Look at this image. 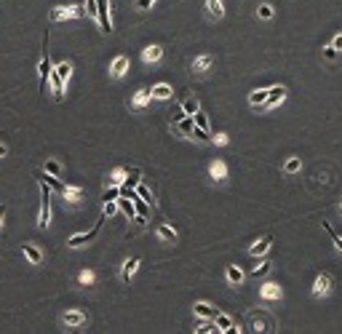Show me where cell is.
I'll use <instances>...</instances> for the list:
<instances>
[{
	"instance_id": "obj_15",
	"label": "cell",
	"mask_w": 342,
	"mask_h": 334,
	"mask_svg": "<svg viewBox=\"0 0 342 334\" xmlns=\"http://www.w3.org/2000/svg\"><path fill=\"white\" fill-rule=\"evenodd\" d=\"M150 96L155 102H166V99H171L174 96V88L169 86V83H155V86L150 88Z\"/></svg>"
},
{
	"instance_id": "obj_45",
	"label": "cell",
	"mask_w": 342,
	"mask_h": 334,
	"mask_svg": "<svg viewBox=\"0 0 342 334\" xmlns=\"http://www.w3.org/2000/svg\"><path fill=\"white\" fill-rule=\"evenodd\" d=\"M152 3H155V0H136L134 5H136V8H139V11H145V8H150Z\"/></svg>"
},
{
	"instance_id": "obj_6",
	"label": "cell",
	"mask_w": 342,
	"mask_h": 334,
	"mask_svg": "<svg viewBox=\"0 0 342 334\" xmlns=\"http://www.w3.org/2000/svg\"><path fill=\"white\" fill-rule=\"evenodd\" d=\"M283 297V289L276 284V281H267V284L259 286V299L262 302H276V299Z\"/></svg>"
},
{
	"instance_id": "obj_21",
	"label": "cell",
	"mask_w": 342,
	"mask_h": 334,
	"mask_svg": "<svg viewBox=\"0 0 342 334\" xmlns=\"http://www.w3.org/2000/svg\"><path fill=\"white\" fill-rule=\"evenodd\" d=\"M206 16L214 21H219L222 16H225V5H222V0H206Z\"/></svg>"
},
{
	"instance_id": "obj_3",
	"label": "cell",
	"mask_w": 342,
	"mask_h": 334,
	"mask_svg": "<svg viewBox=\"0 0 342 334\" xmlns=\"http://www.w3.org/2000/svg\"><path fill=\"white\" fill-rule=\"evenodd\" d=\"M96 21H99V30L105 35L112 32V19H110V0H96Z\"/></svg>"
},
{
	"instance_id": "obj_44",
	"label": "cell",
	"mask_w": 342,
	"mask_h": 334,
	"mask_svg": "<svg viewBox=\"0 0 342 334\" xmlns=\"http://www.w3.org/2000/svg\"><path fill=\"white\" fill-rule=\"evenodd\" d=\"M323 56H326L329 62H334V59H337V56H340V51L334 48V46H329V48H323Z\"/></svg>"
},
{
	"instance_id": "obj_23",
	"label": "cell",
	"mask_w": 342,
	"mask_h": 334,
	"mask_svg": "<svg viewBox=\"0 0 342 334\" xmlns=\"http://www.w3.org/2000/svg\"><path fill=\"white\" fill-rule=\"evenodd\" d=\"M270 243H273V238H270V235H265V238L254 241L252 246H249V254H252V257H259V254H265L267 249H270Z\"/></svg>"
},
{
	"instance_id": "obj_46",
	"label": "cell",
	"mask_w": 342,
	"mask_h": 334,
	"mask_svg": "<svg viewBox=\"0 0 342 334\" xmlns=\"http://www.w3.org/2000/svg\"><path fill=\"white\" fill-rule=\"evenodd\" d=\"M332 46H334V48H337V51H340V54H342V32H340V35H334V41H332Z\"/></svg>"
},
{
	"instance_id": "obj_47",
	"label": "cell",
	"mask_w": 342,
	"mask_h": 334,
	"mask_svg": "<svg viewBox=\"0 0 342 334\" xmlns=\"http://www.w3.org/2000/svg\"><path fill=\"white\" fill-rule=\"evenodd\" d=\"M5 152H8V150H5V145H0V158H5Z\"/></svg>"
},
{
	"instance_id": "obj_36",
	"label": "cell",
	"mask_w": 342,
	"mask_h": 334,
	"mask_svg": "<svg viewBox=\"0 0 342 334\" xmlns=\"http://www.w3.org/2000/svg\"><path fill=\"white\" fill-rule=\"evenodd\" d=\"M256 14H259V19H273V16H276V11H273L270 3H262L259 8H256Z\"/></svg>"
},
{
	"instance_id": "obj_40",
	"label": "cell",
	"mask_w": 342,
	"mask_h": 334,
	"mask_svg": "<svg viewBox=\"0 0 342 334\" xmlns=\"http://www.w3.org/2000/svg\"><path fill=\"white\" fill-rule=\"evenodd\" d=\"M270 268H273L270 262H259V265L252 268V275H265V273H270Z\"/></svg>"
},
{
	"instance_id": "obj_4",
	"label": "cell",
	"mask_w": 342,
	"mask_h": 334,
	"mask_svg": "<svg viewBox=\"0 0 342 334\" xmlns=\"http://www.w3.org/2000/svg\"><path fill=\"white\" fill-rule=\"evenodd\" d=\"M102 222H105V217H102L99 222H96L94 228L88 230V233H78V235H70V238H67V246H70V249H81V246H86V243H91V241L96 238V233H99Z\"/></svg>"
},
{
	"instance_id": "obj_48",
	"label": "cell",
	"mask_w": 342,
	"mask_h": 334,
	"mask_svg": "<svg viewBox=\"0 0 342 334\" xmlns=\"http://www.w3.org/2000/svg\"><path fill=\"white\" fill-rule=\"evenodd\" d=\"M3 214H5V206H0V217H3Z\"/></svg>"
},
{
	"instance_id": "obj_1",
	"label": "cell",
	"mask_w": 342,
	"mask_h": 334,
	"mask_svg": "<svg viewBox=\"0 0 342 334\" xmlns=\"http://www.w3.org/2000/svg\"><path fill=\"white\" fill-rule=\"evenodd\" d=\"M51 59H48V32L43 35V56L38 62V78H41V94H45V83H48V75H51Z\"/></svg>"
},
{
	"instance_id": "obj_29",
	"label": "cell",
	"mask_w": 342,
	"mask_h": 334,
	"mask_svg": "<svg viewBox=\"0 0 342 334\" xmlns=\"http://www.w3.org/2000/svg\"><path fill=\"white\" fill-rule=\"evenodd\" d=\"M51 70L62 78V83H67V81H70V75H72V64H70V62H59V64L51 67Z\"/></svg>"
},
{
	"instance_id": "obj_37",
	"label": "cell",
	"mask_w": 342,
	"mask_h": 334,
	"mask_svg": "<svg viewBox=\"0 0 342 334\" xmlns=\"http://www.w3.org/2000/svg\"><path fill=\"white\" fill-rule=\"evenodd\" d=\"M59 171H62V163L54 161V158H48V161H45V174H54V177H59Z\"/></svg>"
},
{
	"instance_id": "obj_28",
	"label": "cell",
	"mask_w": 342,
	"mask_h": 334,
	"mask_svg": "<svg viewBox=\"0 0 342 334\" xmlns=\"http://www.w3.org/2000/svg\"><path fill=\"white\" fill-rule=\"evenodd\" d=\"M267 102V88H254L252 94H249V104L252 107H262Z\"/></svg>"
},
{
	"instance_id": "obj_30",
	"label": "cell",
	"mask_w": 342,
	"mask_h": 334,
	"mask_svg": "<svg viewBox=\"0 0 342 334\" xmlns=\"http://www.w3.org/2000/svg\"><path fill=\"white\" fill-rule=\"evenodd\" d=\"M136 195H139L142 198V201H145L147 203V206H155V195H152V192H150V188H145V185H136Z\"/></svg>"
},
{
	"instance_id": "obj_35",
	"label": "cell",
	"mask_w": 342,
	"mask_h": 334,
	"mask_svg": "<svg viewBox=\"0 0 342 334\" xmlns=\"http://www.w3.org/2000/svg\"><path fill=\"white\" fill-rule=\"evenodd\" d=\"M126 168H115V171H112L110 174V185H123V182H126Z\"/></svg>"
},
{
	"instance_id": "obj_24",
	"label": "cell",
	"mask_w": 342,
	"mask_h": 334,
	"mask_svg": "<svg viewBox=\"0 0 342 334\" xmlns=\"http://www.w3.org/2000/svg\"><path fill=\"white\" fill-rule=\"evenodd\" d=\"M214 324H216V329H219V332H241V329H235L233 318H230V315H225V313H216Z\"/></svg>"
},
{
	"instance_id": "obj_50",
	"label": "cell",
	"mask_w": 342,
	"mask_h": 334,
	"mask_svg": "<svg viewBox=\"0 0 342 334\" xmlns=\"http://www.w3.org/2000/svg\"><path fill=\"white\" fill-rule=\"evenodd\" d=\"M0 228H3V222H0Z\"/></svg>"
},
{
	"instance_id": "obj_11",
	"label": "cell",
	"mask_w": 342,
	"mask_h": 334,
	"mask_svg": "<svg viewBox=\"0 0 342 334\" xmlns=\"http://www.w3.org/2000/svg\"><path fill=\"white\" fill-rule=\"evenodd\" d=\"M214 64V56L212 54H201V56H195V59H192V72H195V75H203V72H209V67Z\"/></svg>"
},
{
	"instance_id": "obj_42",
	"label": "cell",
	"mask_w": 342,
	"mask_h": 334,
	"mask_svg": "<svg viewBox=\"0 0 342 334\" xmlns=\"http://www.w3.org/2000/svg\"><path fill=\"white\" fill-rule=\"evenodd\" d=\"M86 14L88 19H96V0H86Z\"/></svg>"
},
{
	"instance_id": "obj_18",
	"label": "cell",
	"mask_w": 342,
	"mask_h": 334,
	"mask_svg": "<svg viewBox=\"0 0 342 334\" xmlns=\"http://www.w3.org/2000/svg\"><path fill=\"white\" fill-rule=\"evenodd\" d=\"M225 278H227V284H230V286H241L243 278H246V273H243L241 268H235V265H227V268H225Z\"/></svg>"
},
{
	"instance_id": "obj_49",
	"label": "cell",
	"mask_w": 342,
	"mask_h": 334,
	"mask_svg": "<svg viewBox=\"0 0 342 334\" xmlns=\"http://www.w3.org/2000/svg\"><path fill=\"white\" fill-rule=\"evenodd\" d=\"M340 211H342V201H340Z\"/></svg>"
},
{
	"instance_id": "obj_16",
	"label": "cell",
	"mask_w": 342,
	"mask_h": 334,
	"mask_svg": "<svg viewBox=\"0 0 342 334\" xmlns=\"http://www.w3.org/2000/svg\"><path fill=\"white\" fill-rule=\"evenodd\" d=\"M139 265H142L139 257H128L126 262H123V268H121V281H123V284H128L131 275L136 273V268H139Z\"/></svg>"
},
{
	"instance_id": "obj_39",
	"label": "cell",
	"mask_w": 342,
	"mask_h": 334,
	"mask_svg": "<svg viewBox=\"0 0 342 334\" xmlns=\"http://www.w3.org/2000/svg\"><path fill=\"white\" fill-rule=\"evenodd\" d=\"M195 332H198V334H209V332H219V329H216L214 321H203V324H198Z\"/></svg>"
},
{
	"instance_id": "obj_13",
	"label": "cell",
	"mask_w": 342,
	"mask_h": 334,
	"mask_svg": "<svg viewBox=\"0 0 342 334\" xmlns=\"http://www.w3.org/2000/svg\"><path fill=\"white\" fill-rule=\"evenodd\" d=\"M209 177L214 179V182H225L227 179V163L225 161H212V166H209Z\"/></svg>"
},
{
	"instance_id": "obj_27",
	"label": "cell",
	"mask_w": 342,
	"mask_h": 334,
	"mask_svg": "<svg viewBox=\"0 0 342 334\" xmlns=\"http://www.w3.org/2000/svg\"><path fill=\"white\" fill-rule=\"evenodd\" d=\"M118 209H121V211L126 214L128 219H134V217H136V209H134V201H131V198L118 195Z\"/></svg>"
},
{
	"instance_id": "obj_43",
	"label": "cell",
	"mask_w": 342,
	"mask_h": 334,
	"mask_svg": "<svg viewBox=\"0 0 342 334\" xmlns=\"http://www.w3.org/2000/svg\"><path fill=\"white\" fill-rule=\"evenodd\" d=\"M212 142H214V145H227V142H230V137L219 131V134H212Z\"/></svg>"
},
{
	"instance_id": "obj_41",
	"label": "cell",
	"mask_w": 342,
	"mask_h": 334,
	"mask_svg": "<svg viewBox=\"0 0 342 334\" xmlns=\"http://www.w3.org/2000/svg\"><path fill=\"white\" fill-rule=\"evenodd\" d=\"M78 281H81V284H94V273H91V270H81V275H78Z\"/></svg>"
},
{
	"instance_id": "obj_5",
	"label": "cell",
	"mask_w": 342,
	"mask_h": 334,
	"mask_svg": "<svg viewBox=\"0 0 342 334\" xmlns=\"http://www.w3.org/2000/svg\"><path fill=\"white\" fill-rule=\"evenodd\" d=\"M334 289V278H332V273H321L316 281H313V297L316 299H323L329 292Z\"/></svg>"
},
{
	"instance_id": "obj_14",
	"label": "cell",
	"mask_w": 342,
	"mask_h": 334,
	"mask_svg": "<svg viewBox=\"0 0 342 334\" xmlns=\"http://www.w3.org/2000/svg\"><path fill=\"white\" fill-rule=\"evenodd\" d=\"M195 318H201V321H214L216 318V313H219V310L216 308H212V305L209 302H195Z\"/></svg>"
},
{
	"instance_id": "obj_31",
	"label": "cell",
	"mask_w": 342,
	"mask_h": 334,
	"mask_svg": "<svg viewBox=\"0 0 342 334\" xmlns=\"http://www.w3.org/2000/svg\"><path fill=\"white\" fill-rule=\"evenodd\" d=\"M192 121H195V126L198 128H203V131H209V115L203 110H198L195 115H192Z\"/></svg>"
},
{
	"instance_id": "obj_17",
	"label": "cell",
	"mask_w": 342,
	"mask_h": 334,
	"mask_svg": "<svg viewBox=\"0 0 342 334\" xmlns=\"http://www.w3.org/2000/svg\"><path fill=\"white\" fill-rule=\"evenodd\" d=\"M163 59V48L161 46H145L142 48V62L145 64H155V62Z\"/></svg>"
},
{
	"instance_id": "obj_20",
	"label": "cell",
	"mask_w": 342,
	"mask_h": 334,
	"mask_svg": "<svg viewBox=\"0 0 342 334\" xmlns=\"http://www.w3.org/2000/svg\"><path fill=\"white\" fill-rule=\"evenodd\" d=\"M21 251H24V257L30 259V265H41V262H43V251L35 246V243H30V241H27L24 246H21Z\"/></svg>"
},
{
	"instance_id": "obj_2",
	"label": "cell",
	"mask_w": 342,
	"mask_h": 334,
	"mask_svg": "<svg viewBox=\"0 0 342 334\" xmlns=\"http://www.w3.org/2000/svg\"><path fill=\"white\" fill-rule=\"evenodd\" d=\"M51 225V188L41 182V217H38V228H48Z\"/></svg>"
},
{
	"instance_id": "obj_7",
	"label": "cell",
	"mask_w": 342,
	"mask_h": 334,
	"mask_svg": "<svg viewBox=\"0 0 342 334\" xmlns=\"http://www.w3.org/2000/svg\"><path fill=\"white\" fill-rule=\"evenodd\" d=\"M78 16H81V11H78L75 5H56V8H51V21L78 19Z\"/></svg>"
},
{
	"instance_id": "obj_25",
	"label": "cell",
	"mask_w": 342,
	"mask_h": 334,
	"mask_svg": "<svg viewBox=\"0 0 342 334\" xmlns=\"http://www.w3.org/2000/svg\"><path fill=\"white\" fill-rule=\"evenodd\" d=\"M35 177H38V182H45L51 190H56V192H62V188H64V185L59 182V177H54V174H41V171H38Z\"/></svg>"
},
{
	"instance_id": "obj_8",
	"label": "cell",
	"mask_w": 342,
	"mask_h": 334,
	"mask_svg": "<svg viewBox=\"0 0 342 334\" xmlns=\"http://www.w3.org/2000/svg\"><path fill=\"white\" fill-rule=\"evenodd\" d=\"M283 99H286V88H283V86H273V88H267V102L262 107H265V110H273V107H278Z\"/></svg>"
},
{
	"instance_id": "obj_38",
	"label": "cell",
	"mask_w": 342,
	"mask_h": 334,
	"mask_svg": "<svg viewBox=\"0 0 342 334\" xmlns=\"http://www.w3.org/2000/svg\"><path fill=\"white\" fill-rule=\"evenodd\" d=\"M118 211V201H105V206H102V217H112V214Z\"/></svg>"
},
{
	"instance_id": "obj_19",
	"label": "cell",
	"mask_w": 342,
	"mask_h": 334,
	"mask_svg": "<svg viewBox=\"0 0 342 334\" xmlns=\"http://www.w3.org/2000/svg\"><path fill=\"white\" fill-rule=\"evenodd\" d=\"M150 88H139V91H136L134 96H131V107H134V110H145L147 104H150Z\"/></svg>"
},
{
	"instance_id": "obj_9",
	"label": "cell",
	"mask_w": 342,
	"mask_h": 334,
	"mask_svg": "<svg viewBox=\"0 0 342 334\" xmlns=\"http://www.w3.org/2000/svg\"><path fill=\"white\" fill-rule=\"evenodd\" d=\"M128 72V56H115L112 59V64H110V78H115V81H121L123 75Z\"/></svg>"
},
{
	"instance_id": "obj_10",
	"label": "cell",
	"mask_w": 342,
	"mask_h": 334,
	"mask_svg": "<svg viewBox=\"0 0 342 334\" xmlns=\"http://www.w3.org/2000/svg\"><path fill=\"white\" fill-rule=\"evenodd\" d=\"M62 198H64V203H81L83 201V188H78V185H64L62 188Z\"/></svg>"
},
{
	"instance_id": "obj_33",
	"label": "cell",
	"mask_w": 342,
	"mask_h": 334,
	"mask_svg": "<svg viewBox=\"0 0 342 334\" xmlns=\"http://www.w3.org/2000/svg\"><path fill=\"white\" fill-rule=\"evenodd\" d=\"M323 230H326V233H329V238H332L334 249H337V251H342V238H340V235H337V233H334V230H332V225H329V222H323Z\"/></svg>"
},
{
	"instance_id": "obj_32",
	"label": "cell",
	"mask_w": 342,
	"mask_h": 334,
	"mask_svg": "<svg viewBox=\"0 0 342 334\" xmlns=\"http://www.w3.org/2000/svg\"><path fill=\"white\" fill-rule=\"evenodd\" d=\"M299 168H302V161H299V158H289V161L283 163V171H286V174H297Z\"/></svg>"
},
{
	"instance_id": "obj_22",
	"label": "cell",
	"mask_w": 342,
	"mask_h": 334,
	"mask_svg": "<svg viewBox=\"0 0 342 334\" xmlns=\"http://www.w3.org/2000/svg\"><path fill=\"white\" fill-rule=\"evenodd\" d=\"M155 233H158V238H161L163 243H176V230L171 228V225H166V222H161L155 228Z\"/></svg>"
},
{
	"instance_id": "obj_12",
	"label": "cell",
	"mask_w": 342,
	"mask_h": 334,
	"mask_svg": "<svg viewBox=\"0 0 342 334\" xmlns=\"http://www.w3.org/2000/svg\"><path fill=\"white\" fill-rule=\"evenodd\" d=\"M62 321H64L67 329H78V326L86 324V313H83V310H67Z\"/></svg>"
},
{
	"instance_id": "obj_34",
	"label": "cell",
	"mask_w": 342,
	"mask_h": 334,
	"mask_svg": "<svg viewBox=\"0 0 342 334\" xmlns=\"http://www.w3.org/2000/svg\"><path fill=\"white\" fill-rule=\"evenodd\" d=\"M118 195H121V185H110V190H105V195H102V203L105 201H118Z\"/></svg>"
},
{
	"instance_id": "obj_26",
	"label": "cell",
	"mask_w": 342,
	"mask_h": 334,
	"mask_svg": "<svg viewBox=\"0 0 342 334\" xmlns=\"http://www.w3.org/2000/svg\"><path fill=\"white\" fill-rule=\"evenodd\" d=\"M179 110H182V115H195V112L201 110V102H198L195 96H187V99L182 102V107H179Z\"/></svg>"
}]
</instances>
